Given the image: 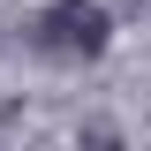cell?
<instances>
[{
    "instance_id": "cell-1",
    "label": "cell",
    "mask_w": 151,
    "mask_h": 151,
    "mask_svg": "<svg viewBox=\"0 0 151 151\" xmlns=\"http://www.w3.org/2000/svg\"><path fill=\"white\" fill-rule=\"evenodd\" d=\"M45 45H53V53H98V45H106V8H98V0H60V8H45Z\"/></svg>"
}]
</instances>
